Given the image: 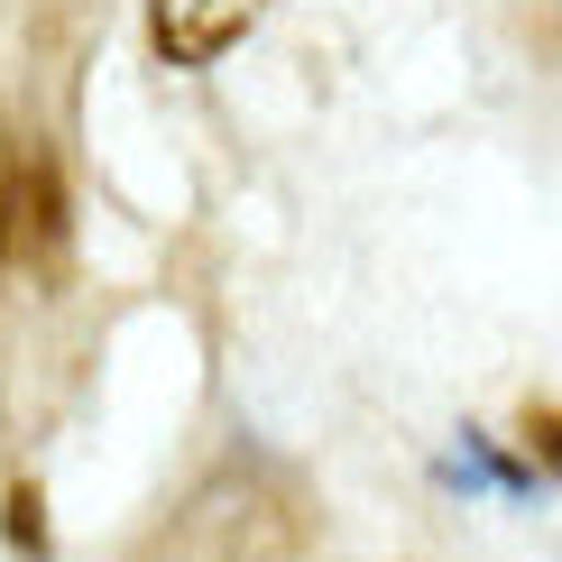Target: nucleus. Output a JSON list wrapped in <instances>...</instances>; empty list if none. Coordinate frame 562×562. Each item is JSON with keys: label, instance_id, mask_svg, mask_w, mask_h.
I'll use <instances>...</instances> for the list:
<instances>
[{"label": "nucleus", "instance_id": "nucleus-2", "mask_svg": "<svg viewBox=\"0 0 562 562\" xmlns=\"http://www.w3.org/2000/svg\"><path fill=\"white\" fill-rule=\"evenodd\" d=\"M268 0H148V46L176 65V75H203V65H222L231 46L259 29Z\"/></svg>", "mask_w": 562, "mask_h": 562}, {"label": "nucleus", "instance_id": "nucleus-1", "mask_svg": "<svg viewBox=\"0 0 562 562\" xmlns=\"http://www.w3.org/2000/svg\"><path fill=\"white\" fill-rule=\"evenodd\" d=\"M65 176L29 130L0 138V286H46L65 268Z\"/></svg>", "mask_w": 562, "mask_h": 562}]
</instances>
